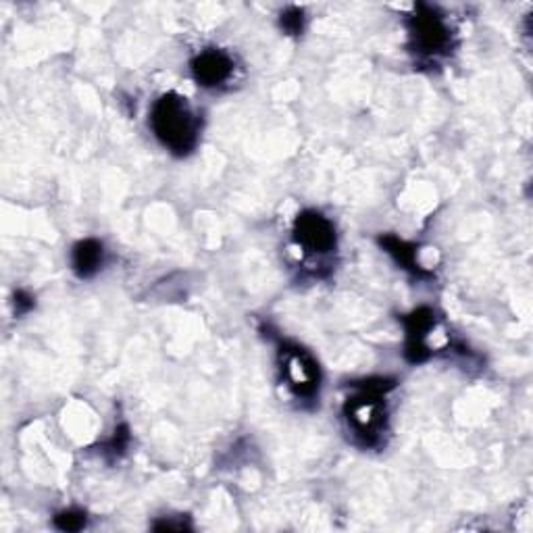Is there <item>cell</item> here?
<instances>
[{
    "label": "cell",
    "instance_id": "cell-1",
    "mask_svg": "<svg viewBox=\"0 0 533 533\" xmlns=\"http://www.w3.org/2000/svg\"><path fill=\"white\" fill-rule=\"evenodd\" d=\"M150 125L161 144L175 155H188L198 142L200 119L188 98L180 94H165L152 105Z\"/></svg>",
    "mask_w": 533,
    "mask_h": 533
},
{
    "label": "cell",
    "instance_id": "cell-2",
    "mask_svg": "<svg viewBox=\"0 0 533 533\" xmlns=\"http://www.w3.org/2000/svg\"><path fill=\"white\" fill-rule=\"evenodd\" d=\"M386 379H379L377 384L365 382L357 396L348 398L346 402V421L352 429V434L357 436L365 446H373L379 442L382 429L386 423V406L384 394L388 390Z\"/></svg>",
    "mask_w": 533,
    "mask_h": 533
},
{
    "label": "cell",
    "instance_id": "cell-3",
    "mask_svg": "<svg viewBox=\"0 0 533 533\" xmlns=\"http://www.w3.org/2000/svg\"><path fill=\"white\" fill-rule=\"evenodd\" d=\"M409 32L415 53L427 59L444 55L450 48V28L434 9L419 7L409 19Z\"/></svg>",
    "mask_w": 533,
    "mask_h": 533
},
{
    "label": "cell",
    "instance_id": "cell-4",
    "mask_svg": "<svg viewBox=\"0 0 533 533\" xmlns=\"http://www.w3.org/2000/svg\"><path fill=\"white\" fill-rule=\"evenodd\" d=\"M294 238L304 252L313 257H325L336 248L334 223L315 211L298 215L294 223Z\"/></svg>",
    "mask_w": 533,
    "mask_h": 533
},
{
    "label": "cell",
    "instance_id": "cell-5",
    "mask_svg": "<svg viewBox=\"0 0 533 533\" xmlns=\"http://www.w3.org/2000/svg\"><path fill=\"white\" fill-rule=\"evenodd\" d=\"M282 371L288 386L302 398L315 396L319 388V367L307 352L298 346L282 348Z\"/></svg>",
    "mask_w": 533,
    "mask_h": 533
},
{
    "label": "cell",
    "instance_id": "cell-6",
    "mask_svg": "<svg viewBox=\"0 0 533 533\" xmlns=\"http://www.w3.org/2000/svg\"><path fill=\"white\" fill-rule=\"evenodd\" d=\"M406 327V357L413 363L425 361L431 348L427 344V336L431 334V329L436 327V317L431 309H417L413 315L404 319Z\"/></svg>",
    "mask_w": 533,
    "mask_h": 533
},
{
    "label": "cell",
    "instance_id": "cell-7",
    "mask_svg": "<svg viewBox=\"0 0 533 533\" xmlns=\"http://www.w3.org/2000/svg\"><path fill=\"white\" fill-rule=\"evenodd\" d=\"M192 73L200 86L217 88L232 80L234 61L221 50H205L192 63Z\"/></svg>",
    "mask_w": 533,
    "mask_h": 533
},
{
    "label": "cell",
    "instance_id": "cell-8",
    "mask_svg": "<svg viewBox=\"0 0 533 533\" xmlns=\"http://www.w3.org/2000/svg\"><path fill=\"white\" fill-rule=\"evenodd\" d=\"M103 257V244L98 240H82L73 248L71 263L80 277H92L100 269V265H103Z\"/></svg>",
    "mask_w": 533,
    "mask_h": 533
},
{
    "label": "cell",
    "instance_id": "cell-9",
    "mask_svg": "<svg viewBox=\"0 0 533 533\" xmlns=\"http://www.w3.org/2000/svg\"><path fill=\"white\" fill-rule=\"evenodd\" d=\"M382 246L386 248V252H390V255L396 259V263L402 265L404 269L413 271V273L419 275V277L429 275V273L417 263V250H415V246L406 244V242H402V240H398V238H394V236H386V238H382Z\"/></svg>",
    "mask_w": 533,
    "mask_h": 533
},
{
    "label": "cell",
    "instance_id": "cell-10",
    "mask_svg": "<svg viewBox=\"0 0 533 533\" xmlns=\"http://www.w3.org/2000/svg\"><path fill=\"white\" fill-rule=\"evenodd\" d=\"M302 23H304V15H302L300 9L290 7L288 11L282 13V28H284L288 34H292V36L300 34V32H302Z\"/></svg>",
    "mask_w": 533,
    "mask_h": 533
},
{
    "label": "cell",
    "instance_id": "cell-11",
    "mask_svg": "<svg viewBox=\"0 0 533 533\" xmlns=\"http://www.w3.org/2000/svg\"><path fill=\"white\" fill-rule=\"evenodd\" d=\"M57 527L65 529V531H75V529H82L86 525V517L84 513H78V511H67V513H61L57 519H55Z\"/></svg>",
    "mask_w": 533,
    "mask_h": 533
}]
</instances>
